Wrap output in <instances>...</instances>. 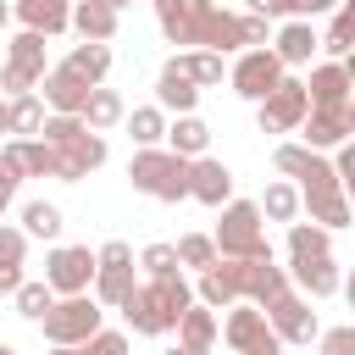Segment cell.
Wrapping results in <instances>:
<instances>
[{
	"label": "cell",
	"mask_w": 355,
	"mask_h": 355,
	"mask_svg": "<svg viewBox=\"0 0 355 355\" xmlns=\"http://www.w3.org/2000/svg\"><path fill=\"white\" fill-rule=\"evenodd\" d=\"M194 305V288L183 283V272L178 277H150V283H139L133 294H128V305H122V316H128V327L133 333H178V322H183V311Z\"/></svg>",
	"instance_id": "1"
},
{
	"label": "cell",
	"mask_w": 355,
	"mask_h": 355,
	"mask_svg": "<svg viewBox=\"0 0 355 355\" xmlns=\"http://www.w3.org/2000/svg\"><path fill=\"white\" fill-rule=\"evenodd\" d=\"M161 33H166L172 44H189V50H216V55L244 50V22H239V11H222V6H211V0H189L183 17L161 22Z\"/></svg>",
	"instance_id": "2"
},
{
	"label": "cell",
	"mask_w": 355,
	"mask_h": 355,
	"mask_svg": "<svg viewBox=\"0 0 355 355\" xmlns=\"http://www.w3.org/2000/svg\"><path fill=\"white\" fill-rule=\"evenodd\" d=\"M211 239H216V255H222V261H261V255H272L255 200H227Z\"/></svg>",
	"instance_id": "3"
},
{
	"label": "cell",
	"mask_w": 355,
	"mask_h": 355,
	"mask_svg": "<svg viewBox=\"0 0 355 355\" xmlns=\"http://www.w3.org/2000/svg\"><path fill=\"white\" fill-rule=\"evenodd\" d=\"M128 183L139 189V194H150V200H166V205H178V200H189V161L183 155H172V150H139L133 161H128Z\"/></svg>",
	"instance_id": "4"
},
{
	"label": "cell",
	"mask_w": 355,
	"mask_h": 355,
	"mask_svg": "<svg viewBox=\"0 0 355 355\" xmlns=\"http://www.w3.org/2000/svg\"><path fill=\"white\" fill-rule=\"evenodd\" d=\"M100 316H105V311H100V300H94V294H67V300H55V305L44 311V322H39V327H44V338H50V344H72V349H83V344L105 327Z\"/></svg>",
	"instance_id": "5"
},
{
	"label": "cell",
	"mask_w": 355,
	"mask_h": 355,
	"mask_svg": "<svg viewBox=\"0 0 355 355\" xmlns=\"http://www.w3.org/2000/svg\"><path fill=\"white\" fill-rule=\"evenodd\" d=\"M94 300L100 305H111V311H122L128 305V294L139 288V277H133V244L128 239H105L100 250H94Z\"/></svg>",
	"instance_id": "6"
},
{
	"label": "cell",
	"mask_w": 355,
	"mask_h": 355,
	"mask_svg": "<svg viewBox=\"0 0 355 355\" xmlns=\"http://www.w3.org/2000/svg\"><path fill=\"white\" fill-rule=\"evenodd\" d=\"M272 166H277L283 178H294V183H300V194L344 189V183H338V172H333V161H327L322 150H305V144H277V150H272Z\"/></svg>",
	"instance_id": "7"
},
{
	"label": "cell",
	"mask_w": 355,
	"mask_h": 355,
	"mask_svg": "<svg viewBox=\"0 0 355 355\" xmlns=\"http://www.w3.org/2000/svg\"><path fill=\"white\" fill-rule=\"evenodd\" d=\"M44 283L55 288V300L89 294V283H94V250L89 244H55L44 255Z\"/></svg>",
	"instance_id": "8"
},
{
	"label": "cell",
	"mask_w": 355,
	"mask_h": 355,
	"mask_svg": "<svg viewBox=\"0 0 355 355\" xmlns=\"http://www.w3.org/2000/svg\"><path fill=\"white\" fill-rule=\"evenodd\" d=\"M311 111V94H305V78H283L266 100H261V133H300Z\"/></svg>",
	"instance_id": "9"
},
{
	"label": "cell",
	"mask_w": 355,
	"mask_h": 355,
	"mask_svg": "<svg viewBox=\"0 0 355 355\" xmlns=\"http://www.w3.org/2000/svg\"><path fill=\"white\" fill-rule=\"evenodd\" d=\"M227 78H233V89H239L244 100H255V105H261V100H266L288 72H283V61H277V55H272V44H266V50H244V55L233 61V72H227Z\"/></svg>",
	"instance_id": "10"
},
{
	"label": "cell",
	"mask_w": 355,
	"mask_h": 355,
	"mask_svg": "<svg viewBox=\"0 0 355 355\" xmlns=\"http://www.w3.org/2000/svg\"><path fill=\"white\" fill-rule=\"evenodd\" d=\"M266 322H272V333L283 338V344H311L316 333H322V322H316V311H311V300L305 294H277L272 305H266Z\"/></svg>",
	"instance_id": "11"
},
{
	"label": "cell",
	"mask_w": 355,
	"mask_h": 355,
	"mask_svg": "<svg viewBox=\"0 0 355 355\" xmlns=\"http://www.w3.org/2000/svg\"><path fill=\"white\" fill-rule=\"evenodd\" d=\"M355 133V111L349 105H311L300 122V144L305 150H338Z\"/></svg>",
	"instance_id": "12"
},
{
	"label": "cell",
	"mask_w": 355,
	"mask_h": 355,
	"mask_svg": "<svg viewBox=\"0 0 355 355\" xmlns=\"http://www.w3.org/2000/svg\"><path fill=\"white\" fill-rule=\"evenodd\" d=\"M94 166H105V133H94V128H83L72 144L55 150V178L61 183H83Z\"/></svg>",
	"instance_id": "13"
},
{
	"label": "cell",
	"mask_w": 355,
	"mask_h": 355,
	"mask_svg": "<svg viewBox=\"0 0 355 355\" xmlns=\"http://www.w3.org/2000/svg\"><path fill=\"white\" fill-rule=\"evenodd\" d=\"M283 272H288V288L305 294V300H327L344 283V272L333 266V255H305V261H288Z\"/></svg>",
	"instance_id": "14"
},
{
	"label": "cell",
	"mask_w": 355,
	"mask_h": 355,
	"mask_svg": "<svg viewBox=\"0 0 355 355\" xmlns=\"http://www.w3.org/2000/svg\"><path fill=\"white\" fill-rule=\"evenodd\" d=\"M266 338H272V322H266V311H261V305H250V300L227 305V322H222V344H227V349L250 355V349H255V344H266Z\"/></svg>",
	"instance_id": "15"
},
{
	"label": "cell",
	"mask_w": 355,
	"mask_h": 355,
	"mask_svg": "<svg viewBox=\"0 0 355 355\" xmlns=\"http://www.w3.org/2000/svg\"><path fill=\"white\" fill-rule=\"evenodd\" d=\"M39 100H44V111H55V116H83V105H89V83L72 78L67 67H50V72L39 78Z\"/></svg>",
	"instance_id": "16"
},
{
	"label": "cell",
	"mask_w": 355,
	"mask_h": 355,
	"mask_svg": "<svg viewBox=\"0 0 355 355\" xmlns=\"http://www.w3.org/2000/svg\"><path fill=\"white\" fill-rule=\"evenodd\" d=\"M189 200H200V205H227L233 200V172L216 161V155H200V161H189Z\"/></svg>",
	"instance_id": "17"
},
{
	"label": "cell",
	"mask_w": 355,
	"mask_h": 355,
	"mask_svg": "<svg viewBox=\"0 0 355 355\" xmlns=\"http://www.w3.org/2000/svg\"><path fill=\"white\" fill-rule=\"evenodd\" d=\"M0 161L17 178H55V150L44 139H6L0 144Z\"/></svg>",
	"instance_id": "18"
},
{
	"label": "cell",
	"mask_w": 355,
	"mask_h": 355,
	"mask_svg": "<svg viewBox=\"0 0 355 355\" xmlns=\"http://www.w3.org/2000/svg\"><path fill=\"white\" fill-rule=\"evenodd\" d=\"M316 50H322V33H316L311 22H300V17H288V22L277 28V39H272V55L283 61V72H288V67H305Z\"/></svg>",
	"instance_id": "19"
},
{
	"label": "cell",
	"mask_w": 355,
	"mask_h": 355,
	"mask_svg": "<svg viewBox=\"0 0 355 355\" xmlns=\"http://www.w3.org/2000/svg\"><path fill=\"white\" fill-rule=\"evenodd\" d=\"M116 22H122V11H116L111 0H72V28H78V39L111 44V39H116Z\"/></svg>",
	"instance_id": "20"
},
{
	"label": "cell",
	"mask_w": 355,
	"mask_h": 355,
	"mask_svg": "<svg viewBox=\"0 0 355 355\" xmlns=\"http://www.w3.org/2000/svg\"><path fill=\"white\" fill-rule=\"evenodd\" d=\"M11 17L28 28V33H67L72 28V0H17L11 6Z\"/></svg>",
	"instance_id": "21"
},
{
	"label": "cell",
	"mask_w": 355,
	"mask_h": 355,
	"mask_svg": "<svg viewBox=\"0 0 355 355\" xmlns=\"http://www.w3.org/2000/svg\"><path fill=\"white\" fill-rule=\"evenodd\" d=\"M155 105L166 111V116H189L194 105H200V89L183 78V67H178V55L161 67V78H155Z\"/></svg>",
	"instance_id": "22"
},
{
	"label": "cell",
	"mask_w": 355,
	"mask_h": 355,
	"mask_svg": "<svg viewBox=\"0 0 355 355\" xmlns=\"http://www.w3.org/2000/svg\"><path fill=\"white\" fill-rule=\"evenodd\" d=\"M300 211H305L316 227H327V233L355 227V205L344 200V189H327V194H300Z\"/></svg>",
	"instance_id": "23"
},
{
	"label": "cell",
	"mask_w": 355,
	"mask_h": 355,
	"mask_svg": "<svg viewBox=\"0 0 355 355\" xmlns=\"http://www.w3.org/2000/svg\"><path fill=\"white\" fill-rule=\"evenodd\" d=\"M305 94H311V105H349V78H344V67L338 61H322V67H311V78H305Z\"/></svg>",
	"instance_id": "24"
},
{
	"label": "cell",
	"mask_w": 355,
	"mask_h": 355,
	"mask_svg": "<svg viewBox=\"0 0 355 355\" xmlns=\"http://www.w3.org/2000/svg\"><path fill=\"white\" fill-rule=\"evenodd\" d=\"M166 150L183 155V161H200V155L211 150V128H205L194 111H189V116H172V122H166Z\"/></svg>",
	"instance_id": "25"
},
{
	"label": "cell",
	"mask_w": 355,
	"mask_h": 355,
	"mask_svg": "<svg viewBox=\"0 0 355 355\" xmlns=\"http://www.w3.org/2000/svg\"><path fill=\"white\" fill-rule=\"evenodd\" d=\"M194 300H200V305H211V311H227V305H239V272H233V261H216L211 272H200V288H194Z\"/></svg>",
	"instance_id": "26"
},
{
	"label": "cell",
	"mask_w": 355,
	"mask_h": 355,
	"mask_svg": "<svg viewBox=\"0 0 355 355\" xmlns=\"http://www.w3.org/2000/svg\"><path fill=\"white\" fill-rule=\"evenodd\" d=\"M61 67H67L72 78H83L89 89H100V83H105V72H111V44H89V39H83V44H72V50H67V61H61Z\"/></svg>",
	"instance_id": "27"
},
{
	"label": "cell",
	"mask_w": 355,
	"mask_h": 355,
	"mask_svg": "<svg viewBox=\"0 0 355 355\" xmlns=\"http://www.w3.org/2000/svg\"><path fill=\"white\" fill-rule=\"evenodd\" d=\"M44 100H39V89L33 94H11L6 100V133L11 139H39V128H44Z\"/></svg>",
	"instance_id": "28"
},
{
	"label": "cell",
	"mask_w": 355,
	"mask_h": 355,
	"mask_svg": "<svg viewBox=\"0 0 355 355\" xmlns=\"http://www.w3.org/2000/svg\"><path fill=\"white\" fill-rule=\"evenodd\" d=\"M216 333H222V322H216L211 305H189L183 322H178V344H183V349H200V355H211Z\"/></svg>",
	"instance_id": "29"
},
{
	"label": "cell",
	"mask_w": 355,
	"mask_h": 355,
	"mask_svg": "<svg viewBox=\"0 0 355 355\" xmlns=\"http://www.w3.org/2000/svg\"><path fill=\"white\" fill-rule=\"evenodd\" d=\"M122 122H128V139H133L139 150H155V144L166 139V122H172V116H166L161 105H133Z\"/></svg>",
	"instance_id": "30"
},
{
	"label": "cell",
	"mask_w": 355,
	"mask_h": 355,
	"mask_svg": "<svg viewBox=\"0 0 355 355\" xmlns=\"http://www.w3.org/2000/svg\"><path fill=\"white\" fill-rule=\"evenodd\" d=\"M128 116V105H122V94L116 89H89V105H83V128H94V133H105V128H116Z\"/></svg>",
	"instance_id": "31"
},
{
	"label": "cell",
	"mask_w": 355,
	"mask_h": 355,
	"mask_svg": "<svg viewBox=\"0 0 355 355\" xmlns=\"http://www.w3.org/2000/svg\"><path fill=\"white\" fill-rule=\"evenodd\" d=\"M266 222H300V189L294 183H266V194L255 200Z\"/></svg>",
	"instance_id": "32"
},
{
	"label": "cell",
	"mask_w": 355,
	"mask_h": 355,
	"mask_svg": "<svg viewBox=\"0 0 355 355\" xmlns=\"http://www.w3.org/2000/svg\"><path fill=\"white\" fill-rule=\"evenodd\" d=\"M61 205H50V200H28L22 205V233L28 239H61Z\"/></svg>",
	"instance_id": "33"
},
{
	"label": "cell",
	"mask_w": 355,
	"mask_h": 355,
	"mask_svg": "<svg viewBox=\"0 0 355 355\" xmlns=\"http://www.w3.org/2000/svg\"><path fill=\"white\" fill-rule=\"evenodd\" d=\"M178 67H183V78H189L194 89L222 83V55H216V50H183V55H178Z\"/></svg>",
	"instance_id": "34"
},
{
	"label": "cell",
	"mask_w": 355,
	"mask_h": 355,
	"mask_svg": "<svg viewBox=\"0 0 355 355\" xmlns=\"http://www.w3.org/2000/svg\"><path fill=\"white\" fill-rule=\"evenodd\" d=\"M333 233L316 227V222H288V261H305V255H327Z\"/></svg>",
	"instance_id": "35"
},
{
	"label": "cell",
	"mask_w": 355,
	"mask_h": 355,
	"mask_svg": "<svg viewBox=\"0 0 355 355\" xmlns=\"http://www.w3.org/2000/svg\"><path fill=\"white\" fill-rule=\"evenodd\" d=\"M11 300H17V316H28V322H44V311L55 305V288H50L44 277H22V288H17Z\"/></svg>",
	"instance_id": "36"
},
{
	"label": "cell",
	"mask_w": 355,
	"mask_h": 355,
	"mask_svg": "<svg viewBox=\"0 0 355 355\" xmlns=\"http://www.w3.org/2000/svg\"><path fill=\"white\" fill-rule=\"evenodd\" d=\"M222 255H216V239L211 233H183L178 239V266H194V272H211Z\"/></svg>",
	"instance_id": "37"
},
{
	"label": "cell",
	"mask_w": 355,
	"mask_h": 355,
	"mask_svg": "<svg viewBox=\"0 0 355 355\" xmlns=\"http://www.w3.org/2000/svg\"><path fill=\"white\" fill-rule=\"evenodd\" d=\"M139 266L150 277H178V244H144L139 250Z\"/></svg>",
	"instance_id": "38"
},
{
	"label": "cell",
	"mask_w": 355,
	"mask_h": 355,
	"mask_svg": "<svg viewBox=\"0 0 355 355\" xmlns=\"http://www.w3.org/2000/svg\"><path fill=\"white\" fill-rule=\"evenodd\" d=\"M316 355H355V322L322 327V333H316Z\"/></svg>",
	"instance_id": "39"
},
{
	"label": "cell",
	"mask_w": 355,
	"mask_h": 355,
	"mask_svg": "<svg viewBox=\"0 0 355 355\" xmlns=\"http://www.w3.org/2000/svg\"><path fill=\"white\" fill-rule=\"evenodd\" d=\"M22 255H28V233L0 222V266H22Z\"/></svg>",
	"instance_id": "40"
},
{
	"label": "cell",
	"mask_w": 355,
	"mask_h": 355,
	"mask_svg": "<svg viewBox=\"0 0 355 355\" xmlns=\"http://www.w3.org/2000/svg\"><path fill=\"white\" fill-rule=\"evenodd\" d=\"M83 355H128V333H116V327H100V333L83 344Z\"/></svg>",
	"instance_id": "41"
},
{
	"label": "cell",
	"mask_w": 355,
	"mask_h": 355,
	"mask_svg": "<svg viewBox=\"0 0 355 355\" xmlns=\"http://www.w3.org/2000/svg\"><path fill=\"white\" fill-rule=\"evenodd\" d=\"M239 22H244V50H266V17L239 11Z\"/></svg>",
	"instance_id": "42"
},
{
	"label": "cell",
	"mask_w": 355,
	"mask_h": 355,
	"mask_svg": "<svg viewBox=\"0 0 355 355\" xmlns=\"http://www.w3.org/2000/svg\"><path fill=\"white\" fill-rule=\"evenodd\" d=\"M322 11H338V0H288V17H300V22H311Z\"/></svg>",
	"instance_id": "43"
},
{
	"label": "cell",
	"mask_w": 355,
	"mask_h": 355,
	"mask_svg": "<svg viewBox=\"0 0 355 355\" xmlns=\"http://www.w3.org/2000/svg\"><path fill=\"white\" fill-rule=\"evenodd\" d=\"M333 172H338V183H349V178H355V139H344V144H338V161H333Z\"/></svg>",
	"instance_id": "44"
},
{
	"label": "cell",
	"mask_w": 355,
	"mask_h": 355,
	"mask_svg": "<svg viewBox=\"0 0 355 355\" xmlns=\"http://www.w3.org/2000/svg\"><path fill=\"white\" fill-rule=\"evenodd\" d=\"M244 11H255V17H266V22H272V17L288 22V0H244Z\"/></svg>",
	"instance_id": "45"
},
{
	"label": "cell",
	"mask_w": 355,
	"mask_h": 355,
	"mask_svg": "<svg viewBox=\"0 0 355 355\" xmlns=\"http://www.w3.org/2000/svg\"><path fill=\"white\" fill-rule=\"evenodd\" d=\"M17 183H22V178H17V172H11L6 161H0V216H6V205L17 200Z\"/></svg>",
	"instance_id": "46"
},
{
	"label": "cell",
	"mask_w": 355,
	"mask_h": 355,
	"mask_svg": "<svg viewBox=\"0 0 355 355\" xmlns=\"http://www.w3.org/2000/svg\"><path fill=\"white\" fill-rule=\"evenodd\" d=\"M189 11V0H155V17L161 22H172V17H183Z\"/></svg>",
	"instance_id": "47"
},
{
	"label": "cell",
	"mask_w": 355,
	"mask_h": 355,
	"mask_svg": "<svg viewBox=\"0 0 355 355\" xmlns=\"http://www.w3.org/2000/svg\"><path fill=\"white\" fill-rule=\"evenodd\" d=\"M22 288V266H0V294H17Z\"/></svg>",
	"instance_id": "48"
},
{
	"label": "cell",
	"mask_w": 355,
	"mask_h": 355,
	"mask_svg": "<svg viewBox=\"0 0 355 355\" xmlns=\"http://www.w3.org/2000/svg\"><path fill=\"white\" fill-rule=\"evenodd\" d=\"M250 355H283V338H277V333H272V338H266V344H255V349H250Z\"/></svg>",
	"instance_id": "49"
},
{
	"label": "cell",
	"mask_w": 355,
	"mask_h": 355,
	"mask_svg": "<svg viewBox=\"0 0 355 355\" xmlns=\"http://www.w3.org/2000/svg\"><path fill=\"white\" fill-rule=\"evenodd\" d=\"M338 288H344V300H349V311H355V266H349V277H344Z\"/></svg>",
	"instance_id": "50"
},
{
	"label": "cell",
	"mask_w": 355,
	"mask_h": 355,
	"mask_svg": "<svg viewBox=\"0 0 355 355\" xmlns=\"http://www.w3.org/2000/svg\"><path fill=\"white\" fill-rule=\"evenodd\" d=\"M338 67H344V78H349V89H355V50H349V55H344Z\"/></svg>",
	"instance_id": "51"
},
{
	"label": "cell",
	"mask_w": 355,
	"mask_h": 355,
	"mask_svg": "<svg viewBox=\"0 0 355 355\" xmlns=\"http://www.w3.org/2000/svg\"><path fill=\"white\" fill-rule=\"evenodd\" d=\"M6 22H11V0H0V33H6Z\"/></svg>",
	"instance_id": "52"
},
{
	"label": "cell",
	"mask_w": 355,
	"mask_h": 355,
	"mask_svg": "<svg viewBox=\"0 0 355 355\" xmlns=\"http://www.w3.org/2000/svg\"><path fill=\"white\" fill-rule=\"evenodd\" d=\"M50 355H83V349H72V344H50Z\"/></svg>",
	"instance_id": "53"
},
{
	"label": "cell",
	"mask_w": 355,
	"mask_h": 355,
	"mask_svg": "<svg viewBox=\"0 0 355 355\" xmlns=\"http://www.w3.org/2000/svg\"><path fill=\"white\" fill-rule=\"evenodd\" d=\"M344 200H349V205H355V178H349V183H344Z\"/></svg>",
	"instance_id": "54"
},
{
	"label": "cell",
	"mask_w": 355,
	"mask_h": 355,
	"mask_svg": "<svg viewBox=\"0 0 355 355\" xmlns=\"http://www.w3.org/2000/svg\"><path fill=\"white\" fill-rule=\"evenodd\" d=\"M166 355H200V349H183V344H178V349H166Z\"/></svg>",
	"instance_id": "55"
},
{
	"label": "cell",
	"mask_w": 355,
	"mask_h": 355,
	"mask_svg": "<svg viewBox=\"0 0 355 355\" xmlns=\"http://www.w3.org/2000/svg\"><path fill=\"white\" fill-rule=\"evenodd\" d=\"M0 133H6V94H0Z\"/></svg>",
	"instance_id": "56"
},
{
	"label": "cell",
	"mask_w": 355,
	"mask_h": 355,
	"mask_svg": "<svg viewBox=\"0 0 355 355\" xmlns=\"http://www.w3.org/2000/svg\"><path fill=\"white\" fill-rule=\"evenodd\" d=\"M338 6H344V11H349V17H355V0H338Z\"/></svg>",
	"instance_id": "57"
},
{
	"label": "cell",
	"mask_w": 355,
	"mask_h": 355,
	"mask_svg": "<svg viewBox=\"0 0 355 355\" xmlns=\"http://www.w3.org/2000/svg\"><path fill=\"white\" fill-rule=\"evenodd\" d=\"M0 355H17V349H11V344H0Z\"/></svg>",
	"instance_id": "58"
},
{
	"label": "cell",
	"mask_w": 355,
	"mask_h": 355,
	"mask_svg": "<svg viewBox=\"0 0 355 355\" xmlns=\"http://www.w3.org/2000/svg\"><path fill=\"white\" fill-rule=\"evenodd\" d=\"M0 67H6V44H0Z\"/></svg>",
	"instance_id": "59"
},
{
	"label": "cell",
	"mask_w": 355,
	"mask_h": 355,
	"mask_svg": "<svg viewBox=\"0 0 355 355\" xmlns=\"http://www.w3.org/2000/svg\"><path fill=\"white\" fill-rule=\"evenodd\" d=\"M111 6H116V11H122V6H128V0H111Z\"/></svg>",
	"instance_id": "60"
},
{
	"label": "cell",
	"mask_w": 355,
	"mask_h": 355,
	"mask_svg": "<svg viewBox=\"0 0 355 355\" xmlns=\"http://www.w3.org/2000/svg\"><path fill=\"white\" fill-rule=\"evenodd\" d=\"M349 111H355V94H349Z\"/></svg>",
	"instance_id": "61"
}]
</instances>
